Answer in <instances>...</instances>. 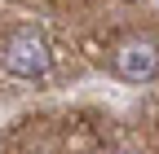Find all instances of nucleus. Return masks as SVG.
Listing matches in <instances>:
<instances>
[{
    "label": "nucleus",
    "instance_id": "f03ea898",
    "mask_svg": "<svg viewBox=\"0 0 159 154\" xmlns=\"http://www.w3.org/2000/svg\"><path fill=\"white\" fill-rule=\"evenodd\" d=\"M111 71L119 75V79H133V84L155 79V71H159V44L155 40H128V44H119L111 53Z\"/></svg>",
    "mask_w": 159,
    "mask_h": 154
},
{
    "label": "nucleus",
    "instance_id": "7ed1b4c3",
    "mask_svg": "<svg viewBox=\"0 0 159 154\" xmlns=\"http://www.w3.org/2000/svg\"><path fill=\"white\" fill-rule=\"evenodd\" d=\"M106 154H119V150H106Z\"/></svg>",
    "mask_w": 159,
    "mask_h": 154
},
{
    "label": "nucleus",
    "instance_id": "f257e3e1",
    "mask_svg": "<svg viewBox=\"0 0 159 154\" xmlns=\"http://www.w3.org/2000/svg\"><path fill=\"white\" fill-rule=\"evenodd\" d=\"M0 62H5L9 75H18V79H44L49 75V44L44 35H40L35 27H18L5 35V44H0Z\"/></svg>",
    "mask_w": 159,
    "mask_h": 154
}]
</instances>
